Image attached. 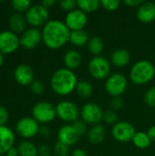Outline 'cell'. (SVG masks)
Wrapping results in <instances>:
<instances>
[{"label":"cell","mask_w":155,"mask_h":156,"mask_svg":"<svg viewBox=\"0 0 155 156\" xmlns=\"http://www.w3.org/2000/svg\"><path fill=\"white\" fill-rule=\"evenodd\" d=\"M41 32L43 43L50 49H58L69 41L70 30L65 22L58 19L48 20Z\"/></svg>","instance_id":"cell-1"},{"label":"cell","mask_w":155,"mask_h":156,"mask_svg":"<svg viewBox=\"0 0 155 156\" xmlns=\"http://www.w3.org/2000/svg\"><path fill=\"white\" fill-rule=\"evenodd\" d=\"M78 82L77 76L73 70L67 68H61L52 74L50 87L56 94L59 96H68L76 90Z\"/></svg>","instance_id":"cell-2"},{"label":"cell","mask_w":155,"mask_h":156,"mask_svg":"<svg viewBox=\"0 0 155 156\" xmlns=\"http://www.w3.org/2000/svg\"><path fill=\"white\" fill-rule=\"evenodd\" d=\"M155 78L154 65L148 60H139L133 64L130 70L131 80L137 85L149 83Z\"/></svg>","instance_id":"cell-3"},{"label":"cell","mask_w":155,"mask_h":156,"mask_svg":"<svg viewBox=\"0 0 155 156\" xmlns=\"http://www.w3.org/2000/svg\"><path fill=\"white\" fill-rule=\"evenodd\" d=\"M25 16L27 24L31 26V27L38 28L39 27H44L48 22L49 12L48 9L41 4H36L29 7L25 13Z\"/></svg>","instance_id":"cell-4"},{"label":"cell","mask_w":155,"mask_h":156,"mask_svg":"<svg viewBox=\"0 0 155 156\" xmlns=\"http://www.w3.org/2000/svg\"><path fill=\"white\" fill-rule=\"evenodd\" d=\"M32 117L38 123H48L57 117L56 107L48 101H39L36 103L31 111Z\"/></svg>","instance_id":"cell-5"},{"label":"cell","mask_w":155,"mask_h":156,"mask_svg":"<svg viewBox=\"0 0 155 156\" xmlns=\"http://www.w3.org/2000/svg\"><path fill=\"white\" fill-rule=\"evenodd\" d=\"M57 117L66 122H75L80 117V110L70 101H62L56 106Z\"/></svg>","instance_id":"cell-6"},{"label":"cell","mask_w":155,"mask_h":156,"mask_svg":"<svg viewBox=\"0 0 155 156\" xmlns=\"http://www.w3.org/2000/svg\"><path fill=\"white\" fill-rule=\"evenodd\" d=\"M128 80L126 77L121 73H113L111 74L105 82V89L106 91L113 98V97H120L123 94L127 89Z\"/></svg>","instance_id":"cell-7"},{"label":"cell","mask_w":155,"mask_h":156,"mask_svg":"<svg viewBox=\"0 0 155 156\" xmlns=\"http://www.w3.org/2000/svg\"><path fill=\"white\" fill-rule=\"evenodd\" d=\"M90 74L96 80L107 79L111 74V64L107 58L101 56L94 57L89 63Z\"/></svg>","instance_id":"cell-8"},{"label":"cell","mask_w":155,"mask_h":156,"mask_svg":"<svg viewBox=\"0 0 155 156\" xmlns=\"http://www.w3.org/2000/svg\"><path fill=\"white\" fill-rule=\"evenodd\" d=\"M16 133L24 138L30 139L39 133V123L33 117H23L16 124Z\"/></svg>","instance_id":"cell-9"},{"label":"cell","mask_w":155,"mask_h":156,"mask_svg":"<svg viewBox=\"0 0 155 156\" xmlns=\"http://www.w3.org/2000/svg\"><path fill=\"white\" fill-rule=\"evenodd\" d=\"M20 46V38L17 34L10 29L0 31V52L9 55L17 50Z\"/></svg>","instance_id":"cell-10"},{"label":"cell","mask_w":155,"mask_h":156,"mask_svg":"<svg viewBox=\"0 0 155 156\" xmlns=\"http://www.w3.org/2000/svg\"><path fill=\"white\" fill-rule=\"evenodd\" d=\"M103 113L104 112H102L101 108L94 102H89L85 104L80 110L81 120L86 124L92 126L99 124L102 121Z\"/></svg>","instance_id":"cell-11"},{"label":"cell","mask_w":155,"mask_h":156,"mask_svg":"<svg viewBox=\"0 0 155 156\" xmlns=\"http://www.w3.org/2000/svg\"><path fill=\"white\" fill-rule=\"evenodd\" d=\"M111 133L113 138L121 143H127L132 141L136 133L135 128L128 122H118L113 125Z\"/></svg>","instance_id":"cell-12"},{"label":"cell","mask_w":155,"mask_h":156,"mask_svg":"<svg viewBox=\"0 0 155 156\" xmlns=\"http://www.w3.org/2000/svg\"><path fill=\"white\" fill-rule=\"evenodd\" d=\"M88 21V16L86 13L80 9H74L70 12H68L65 17V24L70 31L82 30L86 26Z\"/></svg>","instance_id":"cell-13"},{"label":"cell","mask_w":155,"mask_h":156,"mask_svg":"<svg viewBox=\"0 0 155 156\" xmlns=\"http://www.w3.org/2000/svg\"><path fill=\"white\" fill-rule=\"evenodd\" d=\"M20 46L26 49H33L42 41V32L37 27L26 28L19 37Z\"/></svg>","instance_id":"cell-14"},{"label":"cell","mask_w":155,"mask_h":156,"mask_svg":"<svg viewBox=\"0 0 155 156\" xmlns=\"http://www.w3.org/2000/svg\"><path fill=\"white\" fill-rule=\"evenodd\" d=\"M13 76L16 82L22 86L30 85L35 80L34 70L27 64H19L18 66H16L14 70Z\"/></svg>","instance_id":"cell-15"},{"label":"cell","mask_w":155,"mask_h":156,"mask_svg":"<svg viewBox=\"0 0 155 156\" xmlns=\"http://www.w3.org/2000/svg\"><path fill=\"white\" fill-rule=\"evenodd\" d=\"M16 142L15 133L6 125H0V156L7 154Z\"/></svg>","instance_id":"cell-16"},{"label":"cell","mask_w":155,"mask_h":156,"mask_svg":"<svg viewBox=\"0 0 155 156\" xmlns=\"http://www.w3.org/2000/svg\"><path fill=\"white\" fill-rule=\"evenodd\" d=\"M79 138V136L72 125H64L58 132V141L68 146H71L77 144Z\"/></svg>","instance_id":"cell-17"},{"label":"cell","mask_w":155,"mask_h":156,"mask_svg":"<svg viewBox=\"0 0 155 156\" xmlns=\"http://www.w3.org/2000/svg\"><path fill=\"white\" fill-rule=\"evenodd\" d=\"M136 16L140 22L148 24L155 19V4L153 2H143L138 8Z\"/></svg>","instance_id":"cell-18"},{"label":"cell","mask_w":155,"mask_h":156,"mask_svg":"<svg viewBox=\"0 0 155 156\" xmlns=\"http://www.w3.org/2000/svg\"><path fill=\"white\" fill-rule=\"evenodd\" d=\"M26 19L25 15L20 13H15L13 14L8 20V26L9 29L13 31L16 34H22L26 29Z\"/></svg>","instance_id":"cell-19"},{"label":"cell","mask_w":155,"mask_h":156,"mask_svg":"<svg viewBox=\"0 0 155 156\" xmlns=\"http://www.w3.org/2000/svg\"><path fill=\"white\" fill-rule=\"evenodd\" d=\"M131 60V54L125 48H118L114 50L111 57L112 65L118 68H123L129 64Z\"/></svg>","instance_id":"cell-20"},{"label":"cell","mask_w":155,"mask_h":156,"mask_svg":"<svg viewBox=\"0 0 155 156\" xmlns=\"http://www.w3.org/2000/svg\"><path fill=\"white\" fill-rule=\"evenodd\" d=\"M81 60H82L81 54L75 49H69L65 53L63 57V62L65 68L71 70L78 69L81 64Z\"/></svg>","instance_id":"cell-21"},{"label":"cell","mask_w":155,"mask_h":156,"mask_svg":"<svg viewBox=\"0 0 155 156\" xmlns=\"http://www.w3.org/2000/svg\"><path fill=\"white\" fill-rule=\"evenodd\" d=\"M105 136H106V130L100 124L92 126L88 132V139L93 144H100L105 139Z\"/></svg>","instance_id":"cell-22"},{"label":"cell","mask_w":155,"mask_h":156,"mask_svg":"<svg viewBox=\"0 0 155 156\" xmlns=\"http://www.w3.org/2000/svg\"><path fill=\"white\" fill-rule=\"evenodd\" d=\"M16 148L19 156H38V148L30 141H22Z\"/></svg>","instance_id":"cell-23"},{"label":"cell","mask_w":155,"mask_h":156,"mask_svg":"<svg viewBox=\"0 0 155 156\" xmlns=\"http://www.w3.org/2000/svg\"><path fill=\"white\" fill-rule=\"evenodd\" d=\"M90 41L89 34L85 30H75L70 31L69 42L75 47H83Z\"/></svg>","instance_id":"cell-24"},{"label":"cell","mask_w":155,"mask_h":156,"mask_svg":"<svg viewBox=\"0 0 155 156\" xmlns=\"http://www.w3.org/2000/svg\"><path fill=\"white\" fill-rule=\"evenodd\" d=\"M132 143L139 149H146L150 146L152 141L147 133L136 132L135 135L132 138Z\"/></svg>","instance_id":"cell-25"},{"label":"cell","mask_w":155,"mask_h":156,"mask_svg":"<svg viewBox=\"0 0 155 156\" xmlns=\"http://www.w3.org/2000/svg\"><path fill=\"white\" fill-rule=\"evenodd\" d=\"M100 5L99 0H79L77 1V6L84 13H91L96 11Z\"/></svg>","instance_id":"cell-26"},{"label":"cell","mask_w":155,"mask_h":156,"mask_svg":"<svg viewBox=\"0 0 155 156\" xmlns=\"http://www.w3.org/2000/svg\"><path fill=\"white\" fill-rule=\"evenodd\" d=\"M88 48L90 52L95 57L100 56V54L103 51L104 42L100 37H92L88 43Z\"/></svg>","instance_id":"cell-27"},{"label":"cell","mask_w":155,"mask_h":156,"mask_svg":"<svg viewBox=\"0 0 155 156\" xmlns=\"http://www.w3.org/2000/svg\"><path fill=\"white\" fill-rule=\"evenodd\" d=\"M76 91L80 98L88 99L92 95L93 89L90 82L86 80H81L78 82L77 87H76Z\"/></svg>","instance_id":"cell-28"},{"label":"cell","mask_w":155,"mask_h":156,"mask_svg":"<svg viewBox=\"0 0 155 156\" xmlns=\"http://www.w3.org/2000/svg\"><path fill=\"white\" fill-rule=\"evenodd\" d=\"M11 5L16 13L22 14L26 13L29 9V7L32 5V3L29 0H13L11 2Z\"/></svg>","instance_id":"cell-29"},{"label":"cell","mask_w":155,"mask_h":156,"mask_svg":"<svg viewBox=\"0 0 155 156\" xmlns=\"http://www.w3.org/2000/svg\"><path fill=\"white\" fill-rule=\"evenodd\" d=\"M53 152L56 156H68L69 154V146L58 141L54 145Z\"/></svg>","instance_id":"cell-30"},{"label":"cell","mask_w":155,"mask_h":156,"mask_svg":"<svg viewBox=\"0 0 155 156\" xmlns=\"http://www.w3.org/2000/svg\"><path fill=\"white\" fill-rule=\"evenodd\" d=\"M102 121H104L107 124L114 125L118 122V115H117L116 112H114L112 110H108L103 113Z\"/></svg>","instance_id":"cell-31"},{"label":"cell","mask_w":155,"mask_h":156,"mask_svg":"<svg viewBox=\"0 0 155 156\" xmlns=\"http://www.w3.org/2000/svg\"><path fill=\"white\" fill-rule=\"evenodd\" d=\"M29 89L31 90V92L35 95H41L44 91H45V85L43 84L42 81L38 80H35L30 85H29Z\"/></svg>","instance_id":"cell-32"},{"label":"cell","mask_w":155,"mask_h":156,"mask_svg":"<svg viewBox=\"0 0 155 156\" xmlns=\"http://www.w3.org/2000/svg\"><path fill=\"white\" fill-rule=\"evenodd\" d=\"M144 101L148 106L155 108V87L150 88L145 92V94H144Z\"/></svg>","instance_id":"cell-33"},{"label":"cell","mask_w":155,"mask_h":156,"mask_svg":"<svg viewBox=\"0 0 155 156\" xmlns=\"http://www.w3.org/2000/svg\"><path fill=\"white\" fill-rule=\"evenodd\" d=\"M72 126L73 128L75 129L76 133H78L79 136H81V135H84L86 133H88V127H87V124L81 120H78L76 121L75 122L72 123Z\"/></svg>","instance_id":"cell-34"},{"label":"cell","mask_w":155,"mask_h":156,"mask_svg":"<svg viewBox=\"0 0 155 156\" xmlns=\"http://www.w3.org/2000/svg\"><path fill=\"white\" fill-rule=\"evenodd\" d=\"M121 2L119 0H101L100 5L108 11H114L120 6Z\"/></svg>","instance_id":"cell-35"},{"label":"cell","mask_w":155,"mask_h":156,"mask_svg":"<svg viewBox=\"0 0 155 156\" xmlns=\"http://www.w3.org/2000/svg\"><path fill=\"white\" fill-rule=\"evenodd\" d=\"M60 7L68 12H70L75 9V6L77 5V2L74 0H63L59 2Z\"/></svg>","instance_id":"cell-36"},{"label":"cell","mask_w":155,"mask_h":156,"mask_svg":"<svg viewBox=\"0 0 155 156\" xmlns=\"http://www.w3.org/2000/svg\"><path fill=\"white\" fill-rule=\"evenodd\" d=\"M110 105H111V108L112 111L116 112V111H119L122 108L123 106V101L122 100L121 97H113L110 102Z\"/></svg>","instance_id":"cell-37"},{"label":"cell","mask_w":155,"mask_h":156,"mask_svg":"<svg viewBox=\"0 0 155 156\" xmlns=\"http://www.w3.org/2000/svg\"><path fill=\"white\" fill-rule=\"evenodd\" d=\"M9 119V112L5 106L0 105V125H6Z\"/></svg>","instance_id":"cell-38"},{"label":"cell","mask_w":155,"mask_h":156,"mask_svg":"<svg viewBox=\"0 0 155 156\" xmlns=\"http://www.w3.org/2000/svg\"><path fill=\"white\" fill-rule=\"evenodd\" d=\"M51 149L48 144H41L38 147V156H49Z\"/></svg>","instance_id":"cell-39"},{"label":"cell","mask_w":155,"mask_h":156,"mask_svg":"<svg viewBox=\"0 0 155 156\" xmlns=\"http://www.w3.org/2000/svg\"><path fill=\"white\" fill-rule=\"evenodd\" d=\"M143 3V0H125L124 4L131 7H139Z\"/></svg>","instance_id":"cell-40"},{"label":"cell","mask_w":155,"mask_h":156,"mask_svg":"<svg viewBox=\"0 0 155 156\" xmlns=\"http://www.w3.org/2000/svg\"><path fill=\"white\" fill-rule=\"evenodd\" d=\"M39 134H40V136H42L43 138H48V137H49L50 136V130H49V128H48L47 126H42V127H40V129H39V133H38Z\"/></svg>","instance_id":"cell-41"},{"label":"cell","mask_w":155,"mask_h":156,"mask_svg":"<svg viewBox=\"0 0 155 156\" xmlns=\"http://www.w3.org/2000/svg\"><path fill=\"white\" fill-rule=\"evenodd\" d=\"M42 5H44L46 8H51L52 6H54L56 4H57V1L56 0H44L40 3Z\"/></svg>","instance_id":"cell-42"},{"label":"cell","mask_w":155,"mask_h":156,"mask_svg":"<svg viewBox=\"0 0 155 156\" xmlns=\"http://www.w3.org/2000/svg\"><path fill=\"white\" fill-rule=\"evenodd\" d=\"M71 156H88L87 155V153L80 149V148H78V149H75L74 151H72L71 153Z\"/></svg>","instance_id":"cell-43"},{"label":"cell","mask_w":155,"mask_h":156,"mask_svg":"<svg viewBox=\"0 0 155 156\" xmlns=\"http://www.w3.org/2000/svg\"><path fill=\"white\" fill-rule=\"evenodd\" d=\"M147 133H148V135H149L151 141H152V142H153V141L155 142V125L152 126V127L148 130Z\"/></svg>","instance_id":"cell-44"},{"label":"cell","mask_w":155,"mask_h":156,"mask_svg":"<svg viewBox=\"0 0 155 156\" xmlns=\"http://www.w3.org/2000/svg\"><path fill=\"white\" fill-rule=\"evenodd\" d=\"M2 156H19L18 155V151H17V148L16 147H13L7 154H4Z\"/></svg>","instance_id":"cell-45"},{"label":"cell","mask_w":155,"mask_h":156,"mask_svg":"<svg viewBox=\"0 0 155 156\" xmlns=\"http://www.w3.org/2000/svg\"><path fill=\"white\" fill-rule=\"evenodd\" d=\"M4 61H5V58H4V54H2V53L0 52V68L3 66V64H4Z\"/></svg>","instance_id":"cell-46"}]
</instances>
